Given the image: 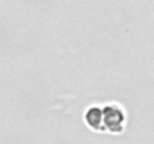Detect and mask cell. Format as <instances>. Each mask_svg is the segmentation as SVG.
Listing matches in <instances>:
<instances>
[{
    "label": "cell",
    "mask_w": 154,
    "mask_h": 144,
    "mask_svg": "<svg viewBox=\"0 0 154 144\" xmlns=\"http://www.w3.org/2000/svg\"><path fill=\"white\" fill-rule=\"evenodd\" d=\"M103 120L107 125V128L113 132H119L122 129L124 114L118 107H106L103 111Z\"/></svg>",
    "instance_id": "1"
},
{
    "label": "cell",
    "mask_w": 154,
    "mask_h": 144,
    "mask_svg": "<svg viewBox=\"0 0 154 144\" xmlns=\"http://www.w3.org/2000/svg\"><path fill=\"white\" fill-rule=\"evenodd\" d=\"M101 120H103V113L100 111V108L92 107V108L86 113V122H88V125H89L91 128H94V129H100Z\"/></svg>",
    "instance_id": "2"
}]
</instances>
